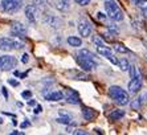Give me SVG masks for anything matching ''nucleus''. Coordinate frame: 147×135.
<instances>
[{"label":"nucleus","mask_w":147,"mask_h":135,"mask_svg":"<svg viewBox=\"0 0 147 135\" xmlns=\"http://www.w3.org/2000/svg\"><path fill=\"white\" fill-rule=\"evenodd\" d=\"M1 93H3L4 98L7 99V98H8V91H7V89H5V88H1Z\"/></svg>","instance_id":"obj_35"},{"label":"nucleus","mask_w":147,"mask_h":135,"mask_svg":"<svg viewBox=\"0 0 147 135\" xmlns=\"http://www.w3.org/2000/svg\"><path fill=\"white\" fill-rule=\"evenodd\" d=\"M127 89H129V93L137 94V93L140 91V89H142V81L138 80V78H133V80L129 82V85H127Z\"/></svg>","instance_id":"obj_10"},{"label":"nucleus","mask_w":147,"mask_h":135,"mask_svg":"<svg viewBox=\"0 0 147 135\" xmlns=\"http://www.w3.org/2000/svg\"><path fill=\"white\" fill-rule=\"evenodd\" d=\"M56 8L61 12H68L70 9V0H56Z\"/></svg>","instance_id":"obj_14"},{"label":"nucleus","mask_w":147,"mask_h":135,"mask_svg":"<svg viewBox=\"0 0 147 135\" xmlns=\"http://www.w3.org/2000/svg\"><path fill=\"white\" fill-rule=\"evenodd\" d=\"M77 56H81V57L84 58H89V60H94L96 61V56L92 53L90 51H88V49H81V51L78 52V54Z\"/></svg>","instance_id":"obj_21"},{"label":"nucleus","mask_w":147,"mask_h":135,"mask_svg":"<svg viewBox=\"0 0 147 135\" xmlns=\"http://www.w3.org/2000/svg\"><path fill=\"white\" fill-rule=\"evenodd\" d=\"M56 121L58 123H62V125H70L72 123V117L65 111H60V117H58Z\"/></svg>","instance_id":"obj_17"},{"label":"nucleus","mask_w":147,"mask_h":135,"mask_svg":"<svg viewBox=\"0 0 147 135\" xmlns=\"http://www.w3.org/2000/svg\"><path fill=\"white\" fill-rule=\"evenodd\" d=\"M66 41H68V44L70 45V47H73V48H78V47H81V44H82L81 38L76 37V36H69Z\"/></svg>","instance_id":"obj_20"},{"label":"nucleus","mask_w":147,"mask_h":135,"mask_svg":"<svg viewBox=\"0 0 147 135\" xmlns=\"http://www.w3.org/2000/svg\"><path fill=\"white\" fill-rule=\"evenodd\" d=\"M21 97L25 98V99H31L32 98V91H29V90L23 91V93H21Z\"/></svg>","instance_id":"obj_25"},{"label":"nucleus","mask_w":147,"mask_h":135,"mask_svg":"<svg viewBox=\"0 0 147 135\" xmlns=\"http://www.w3.org/2000/svg\"><path fill=\"white\" fill-rule=\"evenodd\" d=\"M44 21L48 24V25H51L53 29H57V28H60L62 25L61 19H60V17H57V16H53V15H49V16H47Z\"/></svg>","instance_id":"obj_12"},{"label":"nucleus","mask_w":147,"mask_h":135,"mask_svg":"<svg viewBox=\"0 0 147 135\" xmlns=\"http://www.w3.org/2000/svg\"><path fill=\"white\" fill-rule=\"evenodd\" d=\"M105 11L106 15L114 21H122L123 20V12L119 8V5L114 0H105Z\"/></svg>","instance_id":"obj_3"},{"label":"nucleus","mask_w":147,"mask_h":135,"mask_svg":"<svg viewBox=\"0 0 147 135\" xmlns=\"http://www.w3.org/2000/svg\"><path fill=\"white\" fill-rule=\"evenodd\" d=\"M44 97L45 99L48 101H53V102H57V101H61L64 99V93L62 91H51V93H44Z\"/></svg>","instance_id":"obj_13"},{"label":"nucleus","mask_w":147,"mask_h":135,"mask_svg":"<svg viewBox=\"0 0 147 135\" xmlns=\"http://www.w3.org/2000/svg\"><path fill=\"white\" fill-rule=\"evenodd\" d=\"M118 66L121 68V70L126 72L130 69V64H129V61L126 60V58H119L118 60Z\"/></svg>","instance_id":"obj_23"},{"label":"nucleus","mask_w":147,"mask_h":135,"mask_svg":"<svg viewBox=\"0 0 147 135\" xmlns=\"http://www.w3.org/2000/svg\"><path fill=\"white\" fill-rule=\"evenodd\" d=\"M93 43H94V44H96L97 47H98V45H105V44L102 43V41L99 40V37H94V38H93Z\"/></svg>","instance_id":"obj_31"},{"label":"nucleus","mask_w":147,"mask_h":135,"mask_svg":"<svg viewBox=\"0 0 147 135\" xmlns=\"http://www.w3.org/2000/svg\"><path fill=\"white\" fill-rule=\"evenodd\" d=\"M125 117V111L123 110H114L109 114V119L110 121H119Z\"/></svg>","instance_id":"obj_19"},{"label":"nucleus","mask_w":147,"mask_h":135,"mask_svg":"<svg viewBox=\"0 0 147 135\" xmlns=\"http://www.w3.org/2000/svg\"><path fill=\"white\" fill-rule=\"evenodd\" d=\"M137 5L140 9H147V0H140L139 3H137Z\"/></svg>","instance_id":"obj_26"},{"label":"nucleus","mask_w":147,"mask_h":135,"mask_svg":"<svg viewBox=\"0 0 147 135\" xmlns=\"http://www.w3.org/2000/svg\"><path fill=\"white\" fill-rule=\"evenodd\" d=\"M28 61H29V56H28L27 53H24L21 56V62H23V64H27Z\"/></svg>","instance_id":"obj_29"},{"label":"nucleus","mask_w":147,"mask_h":135,"mask_svg":"<svg viewBox=\"0 0 147 135\" xmlns=\"http://www.w3.org/2000/svg\"><path fill=\"white\" fill-rule=\"evenodd\" d=\"M24 4V0H1L0 1V8L1 11H4L5 14H15L20 9Z\"/></svg>","instance_id":"obj_4"},{"label":"nucleus","mask_w":147,"mask_h":135,"mask_svg":"<svg viewBox=\"0 0 147 135\" xmlns=\"http://www.w3.org/2000/svg\"><path fill=\"white\" fill-rule=\"evenodd\" d=\"M139 1H140V0H133V3H134V4H137V3H139Z\"/></svg>","instance_id":"obj_40"},{"label":"nucleus","mask_w":147,"mask_h":135,"mask_svg":"<svg viewBox=\"0 0 147 135\" xmlns=\"http://www.w3.org/2000/svg\"><path fill=\"white\" fill-rule=\"evenodd\" d=\"M73 134H74V135H88V132L84 131V130H74V131H73Z\"/></svg>","instance_id":"obj_30"},{"label":"nucleus","mask_w":147,"mask_h":135,"mask_svg":"<svg viewBox=\"0 0 147 135\" xmlns=\"http://www.w3.org/2000/svg\"><path fill=\"white\" fill-rule=\"evenodd\" d=\"M33 111H34V114H38V113H41V111H42V107H41L40 105H37V106H36V107H34V110H33Z\"/></svg>","instance_id":"obj_34"},{"label":"nucleus","mask_w":147,"mask_h":135,"mask_svg":"<svg viewBox=\"0 0 147 135\" xmlns=\"http://www.w3.org/2000/svg\"><path fill=\"white\" fill-rule=\"evenodd\" d=\"M77 62H78L80 66L86 72H90V70H93V69H96V68L98 66L97 61L89 60V58H84V57H81V56H77Z\"/></svg>","instance_id":"obj_7"},{"label":"nucleus","mask_w":147,"mask_h":135,"mask_svg":"<svg viewBox=\"0 0 147 135\" xmlns=\"http://www.w3.org/2000/svg\"><path fill=\"white\" fill-rule=\"evenodd\" d=\"M37 15H38V8L36 4H28L27 7H25V17H27L31 23L36 21Z\"/></svg>","instance_id":"obj_9"},{"label":"nucleus","mask_w":147,"mask_h":135,"mask_svg":"<svg viewBox=\"0 0 147 135\" xmlns=\"http://www.w3.org/2000/svg\"><path fill=\"white\" fill-rule=\"evenodd\" d=\"M8 84L12 85V86H19V81H16V80H12V78H9V80H8Z\"/></svg>","instance_id":"obj_32"},{"label":"nucleus","mask_w":147,"mask_h":135,"mask_svg":"<svg viewBox=\"0 0 147 135\" xmlns=\"http://www.w3.org/2000/svg\"><path fill=\"white\" fill-rule=\"evenodd\" d=\"M74 1L78 4V5H82V7H85V5H88V4L90 3V0H74Z\"/></svg>","instance_id":"obj_27"},{"label":"nucleus","mask_w":147,"mask_h":135,"mask_svg":"<svg viewBox=\"0 0 147 135\" xmlns=\"http://www.w3.org/2000/svg\"><path fill=\"white\" fill-rule=\"evenodd\" d=\"M11 134H12V135H24V132H21V131H16V130H15V131H12Z\"/></svg>","instance_id":"obj_37"},{"label":"nucleus","mask_w":147,"mask_h":135,"mask_svg":"<svg viewBox=\"0 0 147 135\" xmlns=\"http://www.w3.org/2000/svg\"><path fill=\"white\" fill-rule=\"evenodd\" d=\"M114 49H115L118 53H127V48L123 44H119V43H115V44H114Z\"/></svg>","instance_id":"obj_24"},{"label":"nucleus","mask_w":147,"mask_h":135,"mask_svg":"<svg viewBox=\"0 0 147 135\" xmlns=\"http://www.w3.org/2000/svg\"><path fill=\"white\" fill-rule=\"evenodd\" d=\"M17 65V60L13 57V56H0V70L8 72L12 70L13 68H16Z\"/></svg>","instance_id":"obj_5"},{"label":"nucleus","mask_w":147,"mask_h":135,"mask_svg":"<svg viewBox=\"0 0 147 135\" xmlns=\"http://www.w3.org/2000/svg\"><path fill=\"white\" fill-rule=\"evenodd\" d=\"M21 48H24V43L17 36L0 38V51L9 52V51H13V49H21Z\"/></svg>","instance_id":"obj_2"},{"label":"nucleus","mask_w":147,"mask_h":135,"mask_svg":"<svg viewBox=\"0 0 147 135\" xmlns=\"http://www.w3.org/2000/svg\"><path fill=\"white\" fill-rule=\"evenodd\" d=\"M142 14H143L144 19H147V9H142Z\"/></svg>","instance_id":"obj_39"},{"label":"nucleus","mask_w":147,"mask_h":135,"mask_svg":"<svg viewBox=\"0 0 147 135\" xmlns=\"http://www.w3.org/2000/svg\"><path fill=\"white\" fill-rule=\"evenodd\" d=\"M109 97L113 99L115 103L118 105L123 106V105H127L130 102V97H129V93H126L125 89H122L121 86H110L109 89Z\"/></svg>","instance_id":"obj_1"},{"label":"nucleus","mask_w":147,"mask_h":135,"mask_svg":"<svg viewBox=\"0 0 147 135\" xmlns=\"http://www.w3.org/2000/svg\"><path fill=\"white\" fill-rule=\"evenodd\" d=\"M82 115H84V118L86 119V121H92L94 117H96V111L93 110V109L90 107H82Z\"/></svg>","instance_id":"obj_18"},{"label":"nucleus","mask_w":147,"mask_h":135,"mask_svg":"<svg viewBox=\"0 0 147 135\" xmlns=\"http://www.w3.org/2000/svg\"><path fill=\"white\" fill-rule=\"evenodd\" d=\"M97 53L101 54L102 57H106L107 60H109V58L113 56V52H111V49H110L109 47H105V45H98V47H97Z\"/></svg>","instance_id":"obj_15"},{"label":"nucleus","mask_w":147,"mask_h":135,"mask_svg":"<svg viewBox=\"0 0 147 135\" xmlns=\"http://www.w3.org/2000/svg\"><path fill=\"white\" fill-rule=\"evenodd\" d=\"M31 125V123H29V122H23V123H21V127L23 128H25V127H28V126Z\"/></svg>","instance_id":"obj_38"},{"label":"nucleus","mask_w":147,"mask_h":135,"mask_svg":"<svg viewBox=\"0 0 147 135\" xmlns=\"http://www.w3.org/2000/svg\"><path fill=\"white\" fill-rule=\"evenodd\" d=\"M66 102H68V103H72V105H77V103H80L78 94L73 90H68V93H66Z\"/></svg>","instance_id":"obj_16"},{"label":"nucleus","mask_w":147,"mask_h":135,"mask_svg":"<svg viewBox=\"0 0 147 135\" xmlns=\"http://www.w3.org/2000/svg\"><path fill=\"white\" fill-rule=\"evenodd\" d=\"M97 17H98L99 20H106V15L105 14H102V12H98V14H97Z\"/></svg>","instance_id":"obj_33"},{"label":"nucleus","mask_w":147,"mask_h":135,"mask_svg":"<svg viewBox=\"0 0 147 135\" xmlns=\"http://www.w3.org/2000/svg\"><path fill=\"white\" fill-rule=\"evenodd\" d=\"M27 27H25L24 24L19 23V21H15L12 23L11 25V33L13 34V36H17V37H24L27 36Z\"/></svg>","instance_id":"obj_8"},{"label":"nucleus","mask_w":147,"mask_h":135,"mask_svg":"<svg viewBox=\"0 0 147 135\" xmlns=\"http://www.w3.org/2000/svg\"><path fill=\"white\" fill-rule=\"evenodd\" d=\"M32 1H33V4H36V5H45V4L48 3V1H47V0H32Z\"/></svg>","instance_id":"obj_28"},{"label":"nucleus","mask_w":147,"mask_h":135,"mask_svg":"<svg viewBox=\"0 0 147 135\" xmlns=\"http://www.w3.org/2000/svg\"><path fill=\"white\" fill-rule=\"evenodd\" d=\"M68 74L72 77V80H86V74H84V73H78V72L76 70H69Z\"/></svg>","instance_id":"obj_22"},{"label":"nucleus","mask_w":147,"mask_h":135,"mask_svg":"<svg viewBox=\"0 0 147 135\" xmlns=\"http://www.w3.org/2000/svg\"><path fill=\"white\" fill-rule=\"evenodd\" d=\"M28 105L29 106H36V101H34V99H29V101H28Z\"/></svg>","instance_id":"obj_36"},{"label":"nucleus","mask_w":147,"mask_h":135,"mask_svg":"<svg viewBox=\"0 0 147 135\" xmlns=\"http://www.w3.org/2000/svg\"><path fill=\"white\" fill-rule=\"evenodd\" d=\"M146 98H147V94L146 93H142L140 95H138L135 99H133V101L130 102V106L133 110H139L142 106H143V103L146 102Z\"/></svg>","instance_id":"obj_11"},{"label":"nucleus","mask_w":147,"mask_h":135,"mask_svg":"<svg viewBox=\"0 0 147 135\" xmlns=\"http://www.w3.org/2000/svg\"><path fill=\"white\" fill-rule=\"evenodd\" d=\"M77 28H78L80 34H81L84 38H85V37H89L90 34H92V30H93L92 24H90L89 20H86V19H84V17H82V19H80Z\"/></svg>","instance_id":"obj_6"}]
</instances>
